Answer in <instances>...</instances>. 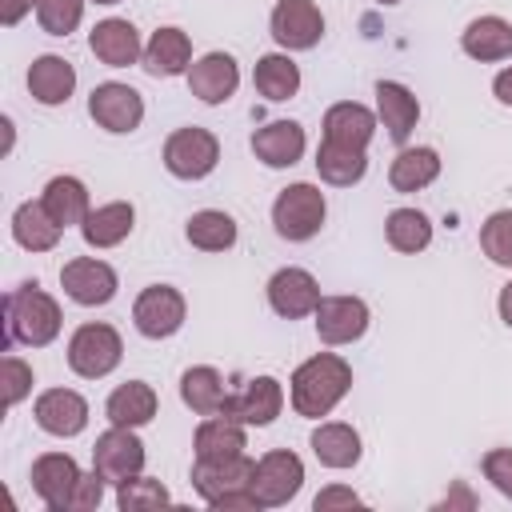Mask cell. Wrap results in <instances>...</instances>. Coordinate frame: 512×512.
I'll list each match as a JSON object with an SVG mask.
<instances>
[{"label": "cell", "mask_w": 512, "mask_h": 512, "mask_svg": "<svg viewBox=\"0 0 512 512\" xmlns=\"http://www.w3.org/2000/svg\"><path fill=\"white\" fill-rule=\"evenodd\" d=\"M352 388V368L336 352H316L292 372V408L296 416L320 420L328 416Z\"/></svg>", "instance_id": "obj_1"}, {"label": "cell", "mask_w": 512, "mask_h": 512, "mask_svg": "<svg viewBox=\"0 0 512 512\" xmlns=\"http://www.w3.org/2000/svg\"><path fill=\"white\" fill-rule=\"evenodd\" d=\"M60 304L40 288V284H20L4 296V348L12 344H28V348H44L60 336Z\"/></svg>", "instance_id": "obj_2"}, {"label": "cell", "mask_w": 512, "mask_h": 512, "mask_svg": "<svg viewBox=\"0 0 512 512\" xmlns=\"http://www.w3.org/2000/svg\"><path fill=\"white\" fill-rule=\"evenodd\" d=\"M252 472H256V460H248V456L196 460L192 464V488L216 512H260V504H256V496L248 488Z\"/></svg>", "instance_id": "obj_3"}, {"label": "cell", "mask_w": 512, "mask_h": 512, "mask_svg": "<svg viewBox=\"0 0 512 512\" xmlns=\"http://www.w3.org/2000/svg\"><path fill=\"white\" fill-rule=\"evenodd\" d=\"M324 216H328V204H324V192L316 184H288L276 204H272V224L284 240H312L320 228H324Z\"/></svg>", "instance_id": "obj_4"}, {"label": "cell", "mask_w": 512, "mask_h": 512, "mask_svg": "<svg viewBox=\"0 0 512 512\" xmlns=\"http://www.w3.org/2000/svg\"><path fill=\"white\" fill-rule=\"evenodd\" d=\"M124 356V340L112 324H80L68 340V368L84 380H100L108 376Z\"/></svg>", "instance_id": "obj_5"}, {"label": "cell", "mask_w": 512, "mask_h": 512, "mask_svg": "<svg viewBox=\"0 0 512 512\" xmlns=\"http://www.w3.org/2000/svg\"><path fill=\"white\" fill-rule=\"evenodd\" d=\"M220 164V140L208 128H176L164 140V168L176 180H204Z\"/></svg>", "instance_id": "obj_6"}, {"label": "cell", "mask_w": 512, "mask_h": 512, "mask_svg": "<svg viewBox=\"0 0 512 512\" xmlns=\"http://www.w3.org/2000/svg\"><path fill=\"white\" fill-rule=\"evenodd\" d=\"M304 484V460L288 448H276V452H264L256 460V472H252V496L260 508H280L288 504Z\"/></svg>", "instance_id": "obj_7"}, {"label": "cell", "mask_w": 512, "mask_h": 512, "mask_svg": "<svg viewBox=\"0 0 512 512\" xmlns=\"http://www.w3.org/2000/svg\"><path fill=\"white\" fill-rule=\"evenodd\" d=\"M92 468L108 484H124V480L140 476L144 472V444H140L136 428L112 424L108 432H100L96 436V448H92Z\"/></svg>", "instance_id": "obj_8"}, {"label": "cell", "mask_w": 512, "mask_h": 512, "mask_svg": "<svg viewBox=\"0 0 512 512\" xmlns=\"http://www.w3.org/2000/svg\"><path fill=\"white\" fill-rule=\"evenodd\" d=\"M184 296L172 288V284H148L136 304H132V320H136V332L148 336V340H164V336H176L180 324H184Z\"/></svg>", "instance_id": "obj_9"}, {"label": "cell", "mask_w": 512, "mask_h": 512, "mask_svg": "<svg viewBox=\"0 0 512 512\" xmlns=\"http://www.w3.org/2000/svg\"><path fill=\"white\" fill-rule=\"evenodd\" d=\"M88 116L104 128V132H136L140 120H144V100L132 84H120V80H108V84H96L92 96H88Z\"/></svg>", "instance_id": "obj_10"}, {"label": "cell", "mask_w": 512, "mask_h": 512, "mask_svg": "<svg viewBox=\"0 0 512 512\" xmlns=\"http://www.w3.org/2000/svg\"><path fill=\"white\" fill-rule=\"evenodd\" d=\"M272 40L288 52H304L316 48L324 36V12L312 0H280L272 8Z\"/></svg>", "instance_id": "obj_11"}, {"label": "cell", "mask_w": 512, "mask_h": 512, "mask_svg": "<svg viewBox=\"0 0 512 512\" xmlns=\"http://www.w3.org/2000/svg\"><path fill=\"white\" fill-rule=\"evenodd\" d=\"M60 284L68 292V300H76L80 308H100L116 296V272L112 264L96 260V256H76L60 268Z\"/></svg>", "instance_id": "obj_12"}, {"label": "cell", "mask_w": 512, "mask_h": 512, "mask_svg": "<svg viewBox=\"0 0 512 512\" xmlns=\"http://www.w3.org/2000/svg\"><path fill=\"white\" fill-rule=\"evenodd\" d=\"M320 300H324V296H320V284H316V276H312L308 268L288 264V268L272 272V280H268V304H272V312L284 316V320L312 316Z\"/></svg>", "instance_id": "obj_13"}, {"label": "cell", "mask_w": 512, "mask_h": 512, "mask_svg": "<svg viewBox=\"0 0 512 512\" xmlns=\"http://www.w3.org/2000/svg\"><path fill=\"white\" fill-rule=\"evenodd\" d=\"M312 316H316V336L332 348L352 344L368 332V304L360 296H324Z\"/></svg>", "instance_id": "obj_14"}, {"label": "cell", "mask_w": 512, "mask_h": 512, "mask_svg": "<svg viewBox=\"0 0 512 512\" xmlns=\"http://www.w3.org/2000/svg\"><path fill=\"white\" fill-rule=\"evenodd\" d=\"M280 408H284V388H280V380L276 376H256V380H248L240 392H228V400H224V416H232V420H240V424H252V428H264V424H272L276 416H280Z\"/></svg>", "instance_id": "obj_15"}, {"label": "cell", "mask_w": 512, "mask_h": 512, "mask_svg": "<svg viewBox=\"0 0 512 512\" xmlns=\"http://www.w3.org/2000/svg\"><path fill=\"white\" fill-rule=\"evenodd\" d=\"M80 464L68 452H44L32 460V492L52 508V512H68L76 480H80Z\"/></svg>", "instance_id": "obj_16"}, {"label": "cell", "mask_w": 512, "mask_h": 512, "mask_svg": "<svg viewBox=\"0 0 512 512\" xmlns=\"http://www.w3.org/2000/svg\"><path fill=\"white\" fill-rule=\"evenodd\" d=\"M36 412V424L48 432V436H80L88 428V400L72 388H48L36 396L32 404Z\"/></svg>", "instance_id": "obj_17"}, {"label": "cell", "mask_w": 512, "mask_h": 512, "mask_svg": "<svg viewBox=\"0 0 512 512\" xmlns=\"http://www.w3.org/2000/svg\"><path fill=\"white\" fill-rule=\"evenodd\" d=\"M88 48L100 64L108 68H128L144 56V44H140V32L132 20H120V16H108L100 20L92 32H88Z\"/></svg>", "instance_id": "obj_18"}, {"label": "cell", "mask_w": 512, "mask_h": 512, "mask_svg": "<svg viewBox=\"0 0 512 512\" xmlns=\"http://www.w3.org/2000/svg\"><path fill=\"white\" fill-rule=\"evenodd\" d=\"M188 88L204 104H224L240 88V68L228 52H208L188 68Z\"/></svg>", "instance_id": "obj_19"}, {"label": "cell", "mask_w": 512, "mask_h": 512, "mask_svg": "<svg viewBox=\"0 0 512 512\" xmlns=\"http://www.w3.org/2000/svg\"><path fill=\"white\" fill-rule=\"evenodd\" d=\"M376 116L384 120L388 136H392L396 144H404V140L412 136L416 120H420V100H416L412 88L400 84V80H376Z\"/></svg>", "instance_id": "obj_20"}, {"label": "cell", "mask_w": 512, "mask_h": 512, "mask_svg": "<svg viewBox=\"0 0 512 512\" xmlns=\"http://www.w3.org/2000/svg\"><path fill=\"white\" fill-rule=\"evenodd\" d=\"M304 128L296 120H272L264 128H256L252 136V152L256 160H264L268 168H292L304 156Z\"/></svg>", "instance_id": "obj_21"}, {"label": "cell", "mask_w": 512, "mask_h": 512, "mask_svg": "<svg viewBox=\"0 0 512 512\" xmlns=\"http://www.w3.org/2000/svg\"><path fill=\"white\" fill-rule=\"evenodd\" d=\"M244 428L248 424H240V420H232L224 412L204 416L200 428H196V440H192L196 460H232V456H244V448H248Z\"/></svg>", "instance_id": "obj_22"}, {"label": "cell", "mask_w": 512, "mask_h": 512, "mask_svg": "<svg viewBox=\"0 0 512 512\" xmlns=\"http://www.w3.org/2000/svg\"><path fill=\"white\" fill-rule=\"evenodd\" d=\"M148 76H180L192 68V40L180 28H156L140 56Z\"/></svg>", "instance_id": "obj_23"}, {"label": "cell", "mask_w": 512, "mask_h": 512, "mask_svg": "<svg viewBox=\"0 0 512 512\" xmlns=\"http://www.w3.org/2000/svg\"><path fill=\"white\" fill-rule=\"evenodd\" d=\"M72 88H76V68L64 56H52L48 52V56H36L32 60V68H28V92H32V100L56 108V104H68Z\"/></svg>", "instance_id": "obj_24"}, {"label": "cell", "mask_w": 512, "mask_h": 512, "mask_svg": "<svg viewBox=\"0 0 512 512\" xmlns=\"http://www.w3.org/2000/svg\"><path fill=\"white\" fill-rule=\"evenodd\" d=\"M132 224H136V208L128 200H112V204H100L84 216L80 236L88 248H116L120 240H128Z\"/></svg>", "instance_id": "obj_25"}, {"label": "cell", "mask_w": 512, "mask_h": 512, "mask_svg": "<svg viewBox=\"0 0 512 512\" xmlns=\"http://www.w3.org/2000/svg\"><path fill=\"white\" fill-rule=\"evenodd\" d=\"M460 48L480 60V64H496V60H508L512 56V24L500 20V16H476L464 36H460Z\"/></svg>", "instance_id": "obj_26"}, {"label": "cell", "mask_w": 512, "mask_h": 512, "mask_svg": "<svg viewBox=\"0 0 512 512\" xmlns=\"http://www.w3.org/2000/svg\"><path fill=\"white\" fill-rule=\"evenodd\" d=\"M376 136V116L356 104V100H340L324 112V140L348 144V148H368V140Z\"/></svg>", "instance_id": "obj_27"}, {"label": "cell", "mask_w": 512, "mask_h": 512, "mask_svg": "<svg viewBox=\"0 0 512 512\" xmlns=\"http://www.w3.org/2000/svg\"><path fill=\"white\" fill-rule=\"evenodd\" d=\"M60 224L48 216V208L40 200H24L16 212H12V240L28 252H52L60 244Z\"/></svg>", "instance_id": "obj_28"}, {"label": "cell", "mask_w": 512, "mask_h": 512, "mask_svg": "<svg viewBox=\"0 0 512 512\" xmlns=\"http://www.w3.org/2000/svg\"><path fill=\"white\" fill-rule=\"evenodd\" d=\"M156 408H160L156 388L144 384V380H128V384H120V388L108 396L104 416H108L112 424H120V428H140V424H148V420L156 416Z\"/></svg>", "instance_id": "obj_29"}, {"label": "cell", "mask_w": 512, "mask_h": 512, "mask_svg": "<svg viewBox=\"0 0 512 512\" xmlns=\"http://www.w3.org/2000/svg\"><path fill=\"white\" fill-rule=\"evenodd\" d=\"M312 456L324 464V468H352L360 460V432L344 420H328L312 432Z\"/></svg>", "instance_id": "obj_30"}, {"label": "cell", "mask_w": 512, "mask_h": 512, "mask_svg": "<svg viewBox=\"0 0 512 512\" xmlns=\"http://www.w3.org/2000/svg\"><path fill=\"white\" fill-rule=\"evenodd\" d=\"M40 204L48 208V216H52L60 228L84 224V216L92 212V208H88V188H84V180H76V176H52V180L44 184V192H40Z\"/></svg>", "instance_id": "obj_31"}, {"label": "cell", "mask_w": 512, "mask_h": 512, "mask_svg": "<svg viewBox=\"0 0 512 512\" xmlns=\"http://www.w3.org/2000/svg\"><path fill=\"white\" fill-rule=\"evenodd\" d=\"M180 400L196 412V416H216L228 400V388H224V376L212 368V364H196L180 376Z\"/></svg>", "instance_id": "obj_32"}, {"label": "cell", "mask_w": 512, "mask_h": 512, "mask_svg": "<svg viewBox=\"0 0 512 512\" xmlns=\"http://www.w3.org/2000/svg\"><path fill=\"white\" fill-rule=\"evenodd\" d=\"M252 84H256V92H260L264 100L280 104V100H292V96L300 92V68H296L292 56H284V52H268V56L256 60Z\"/></svg>", "instance_id": "obj_33"}, {"label": "cell", "mask_w": 512, "mask_h": 512, "mask_svg": "<svg viewBox=\"0 0 512 512\" xmlns=\"http://www.w3.org/2000/svg\"><path fill=\"white\" fill-rule=\"evenodd\" d=\"M316 172H320L324 184L348 188V184L364 180V172H368V156H364V148H348V144L324 140V144L316 148Z\"/></svg>", "instance_id": "obj_34"}, {"label": "cell", "mask_w": 512, "mask_h": 512, "mask_svg": "<svg viewBox=\"0 0 512 512\" xmlns=\"http://www.w3.org/2000/svg\"><path fill=\"white\" fill-rule=\"evenodd\" d=\"M436 176H440V156H436V148H404V152H396V160H392V168H388V184H392L396 192H420V188H428Z\"/></svg>", "instance_id": "obj_35"}, {"label": "cell", "mask_w": 512, "mask_h": 512, "mask_svg": "<svg viewBox=\"0 0 512 512\" xmlns=\"http://www.w3.org/2000/svg\"><path fill=\"white\" fill-rule=\"evenodd\" d=\"M184 236L200 252H224V248L236 244V220L228 212H220V208H204V212H192Z\"/></svg>", "instance_id": "obj_36"}, {"label": "cell", "mask_w": 512, "mask_h": 512, "mask_svg": "<svg viewBox=\"0 0 512 512\" xmlns=\"http://www.w3.org/2000/svg\"><path fill=\"white\" fill-rule=\"evenodd\" d=\"M384 236L396 252H424L432 244V220L420 208H392L384 220Z\"/></svg>", "instance_id": "obj_37"}, {"label": "cell", "mask_w": 512, "mask_h": 512, "mask_svg": "<svg viewBox=\"0 0 512 512\" xmlns=\"http://www.w3.org/2000/svg\"><path fill=\"white\" fill-rule=\"evenodd\" d=\"M480 248L492 264L512 268V208H500L480 224Z\"/></svg>", "instance_id": "obj_38"}, {"label": "cell", "mask_w": 512, "mask_h": 512, "mask_svg": "<svg viewBox=\"0 0 512 512\" xmlns=\"http://www.w3.org/2000/svg\"><path fill=\"white\" fill-rule=\"evenodd\" d=\"M168 500H172L168 488H164L160 480H152V476H132V480L116 484V508H124V512L160 508V504H168Z\"/></svg>", "instance_id": "obj_39"}, {"label": "cell", "mask_w": 512, "mask_h": 512, "mask_svg": "<svg viewBox=\"0 0 512 512\" xmlns=\"http://www.w3.org/2000/svg\"><path fill=\"white\" fill-rule=\"evenodd\" d=\"M36 20L48 36H68L84 20V0H36Z\"/></svg>", "instance_id": "obj_40"}, {"label": "cell", "mask_w": 512, "mask_h": 512, "mask_svg": "<svg viewBox=\"0 0 512 512\" xmlns=\"http://www.w3.org/2000/svg\"><path fill=\"white\" fill-rule=\"evenodd\" d=\"M0 388H4V408H16L32 392V368L20 356H4L0 360Z\"/></svg>", "instance_id": "obj_41"}, {"label": "cell", "mask_w": 512, "mask_h": 512, "mask_svg": "<svg viewBox=\"0 0 512 512\" xmlns=\"http://www.w3.org/2000/svg\"><path fill=\"white\" fill-rule=\"evenodd\" d=\"M480 468H484V476L492 480V488H496L504 500H512V448H492V452H484Z\"/></svg>", "instance_id": "obj_42"}, {"label": "cell", "mask_w": 512, "mask_h": 512, "mask_svg": "<svg viewBox=\"0 0 512 512\" xmlns=\"http://www.w3.org/2000/svg\"><path fill=\"white\" fill-rule=\"evenodd\" d=\"M364 500L352 492V488H344V484H328L324 492H316V500H312V508L316 512H332V508H360Z\"/></svg>", "instance_id": "obj_43"}, {"label": "cell", "mask_w": 512, "mask_h": 512, "mask_svg": "<svg viewBox=\"0 0 512 512\" xmlns=\"http://www.w3.org/2000/svg\"><path fill=\"white\" fill-rule=\"evenodd\" d=\"M32 8H36V0H0V24L4 28H16Z\"/></svg>", "instance_id": "obj_44"}, {"label": "cell", "mask_w": 512, "mask_h": 512, "mask_svg": "<svg viewBox=\"0 0 512 512\" xmlns=\"http://www.w3.org/2000/svg\"><path fill=\"white\" fill-rule=\"evenodd\" d=\"M492 96H496L500 104H508V108H512V68L496 72V80H492Z\"/></svg>", "instance_id": "obj_45"}, {"label": "cell", "mask_w": 512, "mask_h": 512, "mask_svg": "<svg viewBox=\"0 0 512 512\" xmlns=\"http://www.w3.org/2000/svg\"><path fill=\"white\" fill-rule=\"evenodd\" d=\"M496 308H500V320L512 328V280L500 288V300H496Z\"/></svg>", "instance_id": "obj_46"}, {"label": "cell", "mask_w": 512, "mask_h": 512, "mask_svg": "<svg viewBox=\"0 0 512 512\" xmlns=\"http://www.w3.org/2000/svg\"><path fill=\"white\" fill-rule=\"evenodd\" d=\"M376 4H400V0H376Z\"/></svg>", "instance_id": "obj_47"}, {"label": "cell", "mask_w": 512, "mask_h": 512, "mask_svg": "<svg viewBox=\"0 0 512 512\" xmlns=\"http://www.w3.org/2000/svg\"><path fill=\"white\" fill-rule=\"evenodd\" d=\"M96 4H120V0H96Z\"/></svg>", "instance_id": "obj_48"}]
</instances>
